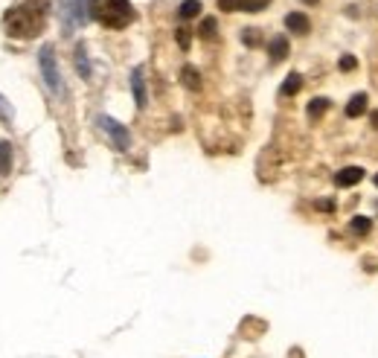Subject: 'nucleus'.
<instances>
[{"mask_svg":"<svg viewBox=\"0 0 378 358\" xmlns=\"http://www.w3.org/2000/svg\"><path fill=\"white\" fill-rule=\"evenodd\" d=\"M47 0H24L21 6H15L4 15L6 35L12 38H35L47 27Z\"/></svg>","mask_w":378,"mask_h":358,"instance_id":"1","label":"nucleus"},{"mask_svg":"<svg viewBox=\"0 0 378 358\" xmlns=\"http://www.w3.org/2000/svg\"><path fill=\"white\" fill-rule=\"evenodd\" d=\"M90 18L108 29H126L137 15L128 0H90Z\"/></svg>","mask_w":378,"mask_h":358,"instance_id":"2","label":"nucleus"},{"mask_svg":"<svg viewBox=\"0 0 378 358\" xmlns=\"http://www.w3.org/2000/svg\"><path fill=\"white\" fill-rule=\"evenodd\" d=\"M38 62H41V73L47 79V88L55 93V96H65V82H62V73L55 67V55H53V47H44L41 55H38Z\"/></svg>","mask_w":378,"mask_h":358,"instance_id":"3","label":"nucleus"},{"mask_svg":"<svg viewBox=\"0 0 378 358\" xmlns=\"http://www.w3.org/2000/svg\"><path fill=\"white\" fill-rule=\"evenodd\" d=\"M96 123H99V126H102V128H105V131L111 134V140H114V146H116L119 152H126V149H128L131 137H128V131H126L123 126L116 123V119H111V117H99Z\"/></svg>","mask_w":378,"mask_h":358,"instance_id":"4","label":"nucleus"},{"mask_svg":"<svg viewBox=\"0 0 378 358\" xmlns=\"http://www.w3.org/2000/svg\"><path fill=\"white\" fill-rule=\"evenodd\" d=\"M271 0H218V9L224 12H262Z\"/></svg>","mask_w":378,"mask_h":358,"instance_id":"5","label":"nucleus"},{"mask_svg":"<svg viewBox=\"0 0 378 358\" xmlns=\"http://www.w3.org/2000/svg\"><path fill=\"white\" fill-rule=\"evenodd\" d=\"M361 178H364V169L361 166H346V169H341V172L335 175V184L337 187H355Z\"/></svg>","mask_w":378,"mask_h":358,"instance_id":"6","label":"nucleus"},{"mask_svg":"<svg viewBox=\"0 0 378 358\" xmlns=\"http://www.w3.org/2000/svg\"><path fill=\"white\" fill-rule=\"evenodd\" d=\"M285 27L291 29V32H297V35H309V29H311V21L303 15V12H291L288 18H285Z\"/></svg>","mask_w":378,"mask_h":358,"instance_id":"7","label":"nucleus"},{"mask_svg":"<svg viewBox=\"0 0 378 358\" xmlns=\"http://www.w3.org/2000/svg\"><path fill=\"white\" fill-rule=\"evenodd\" d=\"M131 88H134L137 108H146V85H143V67H134V73H131Z\"/></svg>","mask_w":378,"mask_h":358,"instance_id":"8","label":"nucleus"},{"mask_svg":"<svg viewBox=\"0 0 378 358\" xmlns=\"http://www.w3.org/2000/svg\"><path fill=\"white\" fill-rule=\"evenodd\" d=\"M268 55H271V62L276 65V62H283V58L288 55V38L285 35H276L274 41L268 44Z\"/></svg>","mask_w":378,"mask_h":358,"instance_id":"9","label":"nucleus"},{"mask_svg":"<svg viewBox=\"0 0 378 358\" xmlns=\"http://www.w3.org/2000/svg\"><path fill=\"white\" fill-rule=\"evenodd\" d=\"M367 93H355L352 99H349V105H346V117H361L364 111H367Z\"/></svg>","mask_w":378,"mask_h":358,"instance_id":"10","label":"nucleus"},{"mask_svg":"<svg viewBox=\"0 0 378 358\" xmlns=\"http://www.w3.org/2000/svg\"><path fill=\"white\" fill-rule=\"evenodd\" d=\"M300 88H303V76H300V73H291V76L285 79V82H283L280 93H283V96H294V93L300 91Z\"/></svg>","mask_w":378,"mask_h":358,"instance_id":"11","label":"nucleus"},{"mask_svg":"<svg viewBox=\"0 0 378 358\" xmlns=\"http://www.w3.org/2000/svg\"><path fill=\"white\" fill-rule=\"evenodd\" d=\"M12 172V146L4 140L0 143V175H9Z\"/></svg>","mask_w":378,"mask_h":358,"instance_id":"12","label":"nucleus"},{"mask_svg":"<svg viewBox=\"0 0 378 358\" xmlns=\"http://www.w3.org/2000/svg\"><path fill=\"white\" fill-rule=\"evenodd\" d=\"M370 227H372V222H370L367 216H355V218H352V225H349V230H352V233H358V236L370 233Z\"/></svg>","mask_w":378,"mask_h":358,"instance_id":"13","label":"nucleus"},{"mask_svg":"<svg viewBox=\"0 0 378 358\" xmlns=\"http://www.w3.org/2000/svg\"><path fill=\"white\" fill-rule=\"evenodd\" d=\"M184 85H187L189 91H198V88H201V76H198L195 67H184Z\"/></svg>","mask_w":378,"mask_h":358,"instance_id":"14","label":"nucleus"},{"mask_svg":"<svg viewBox=\"0 0 378 358\" xmlns=\"http://www.w3.org/2000/svg\"><path fill=\"white\" fill-rule=\"evenodd\" d=\"M326 108H329V99H311V105H309V119L323 117Z\"/></svg>","mask_w":378,"mask_h":358,"instance_id":"15","label":"nucleus"},{"mask_svg":"<svg viewBox=\"0 0 378 358\" xmlns=\"http://www.w3.org/2000/svg\"><path fill=\"white\" fill-rule=\"evenodd\" d=\"M198 12H201V4H198V0H184L181 4V18H195Z\"/></svg>","mask_w":378,"mask_h":358,"instance_id":"16","label":"nucleus"},{"mask_svg":"<svg viewBox=\"0 0 378 358\" xmlns=\"http://www.w3.org/2000/svg\"><path fill=\"white\" fill-rule=\"evenodd\" d=\"M76 65H79V70H82V76H85V79L90 76V67H88V58H85V50H82V47L76 50Z\"/></svg>","mask_w":378,"mask_h":358,"instance_id":"17","label":"nucleus"},{"mask_svg":"<svg viewBox=\"0 0 378 358\" xmlns=\"http://www.w3.org/2000/svg\"><path fill=\"white\" fill-rule=\"evenodd\" d=\"M242 41H245L248 47H256V44H259V41H262V38H259V29H245V35H242Z\"/></svg>","mask_w":378,"mask_h":358,"instance_id":"18","label":"nucleus"},{"mask_svg":"<svg viewBox=\"0 0 378 358\" xmlns=\"http://www.w3.org/2000/svg\"><path fill=\"white\" fill-rule=\"evenodd\" d=\"M201 35L204 38H215V21H212V18H207V21L201 24Z\"/></svg>","mask_w":378,"mask_h":358,"instance_id":"19","label":"nucleus"},{"mask_svg":"<svg viewBox=\"0 0 378 358\" xmlns=\"http://www.w3.org/2000/svg\"><path fill=\"white\" fill-rule=\"evenodd\" d=\"M177 44L184 50H189V29H177Z\"/></svg>","mask_w":378,"mask_h":358,"instance_id":"20","label":"nucleus"},{"mask_svg":"<svg viewBox=\"0 0 378 358\" xmlns=\"http://www.w3.org/2000/svg\"><path fill=\"white\" fill-rule=\"evenodd\" d=\"M355 67H358L355 55H344V58H341V70H355Z\"/></svg>","mask_w":378,"mask_h":358,"instance_id":"21","label":"nucleus"},{"mask_svg":"<svg viewBox=\"0 0 378 358\" xmlns=\"http://www.w3.org/2000/svg\"><path fill=\"white\" fill-rule=\"evenodd\" d=\"M317 207H320V210H335V204H332V201H320Z\"/></svg>","mask_w":378,"mask_h":358,"instance_id":"22","label":"nucleus"},{"mask_svg":"<svg viewBox=\"0 0 378 358\" xmlns=\"http://www.w3.org/2000/svg\"><path fill=\"white\" fill-rule=\"evenodd\" d=\"M370 119H372V126L378 128V111H372V117H370Z\"/></svg>","mask_w":378,"mask_h":358,"instance_id":"23","label":"nucleus"},{"mask_svg":"<svg viewBox=\"0 0 378 358\" xmlns=\"http://www.w3.org/2000/svg\"><path fill=\"white\" fill-rule=\"evenodd\" d=\"M306 4H317V0H306Z\"/></svg>","mask_w":378,"mask_h":358,"instance_id":"24","label":"nucleus"},{"mask_svg":"<svg viewBox=\"0 0 378 358\" xmlns=\"http://www.w3.org/2000/svg\"><path fill=\"white\" fill-rule=\"evenodd\" d=\"M375 187H378V175H375Z\"/></svg>","mask_w":378,"mask_h":358,"instance_id":"25","label":"nucleus"}]
</instances>
